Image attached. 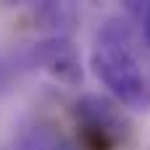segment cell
Masks as SVG:
<instances>
[{
  "label": "cell",
  "mask_w": 150,
  "mask_h": 150,
  "mask_svg": "<svg viewBox=\"0 0 150 150\" xmlns=\"http://www.w3.org/2000/svg\"><path fill=\"white\" fill-rule=\"evenodd\" d=\"M92 71L108 92L132 111L150 108V84L140 69L132 29L121 18H108L92 45Z\"/></svg>",
  "instance_id": "cell-1"
},
{
  "label": "cell",
  "mask_w": 150,
  "mask_h": 150,
  "mask_svg": "<svg viewBox=\"0 0 150 150\" xmlns=\"http://www.w3.org/2000/svg\"><path fill=\"white\" fill-rule=\"evenodd\" d=\"M103 95H82L74 100V124L79 150H121L132 137V124L119 108Z\"/></svg>",
  "instance_id": "cell-2"
},
{
  "label": "cell",
  "mask_w": 150,
  "mask_h": 150,
  "mask_svg": "<svg viewBox=\"0 0 150 150\" xmlns=\"http://www.w3.org/2000/svg\"><path fill=\"white\" fill-rule=\"evenodd\" d=\"M32 61L45 69L47 74H53L55 79L66 82V84H79L82 82V63H79V53L74 47L71 40H66L63 34H53L50 40H42L32 47Z\"/></svg>",
  "instance_id": "cell-3"
},
{
  "label": "cell",
  "mask_w": 150,
  "mask_h": 150,
  "mask_svg": "<svg viewBox=\"0 0 150 150\" xmlns=\"http://www.w3.org/2000/svg\"><path fill=\"white\" fill-rule=\"evenodd\" d=\"M13 150H79V145H71L53 124L37 121L18 132Z\"/></svg>",
  "instance_id": "cell-4"
},
{
  "label": "cell",
  "mask_w": 150,
  "mask_h": 150,
  "mask_svg": "<svg viewBox=\"0 0 150 150\" xmlns=\"http://www.w3.org/2000/svg\"><path fill=\"white\" fill-rule=\"evenodd\" d=\"M121 5H124V11H127L134 21H140V18L145 16V11L150 8V0H121Z\"/></svg>",
  "instance_id": "cell-5"
},
{
  "label": "cell",
  "mask_w": 150,
  "mask_h": 150,
  "mask_svg": "<svg viewBox=\"0 0 150 150\" xmlns=\"http://www.w3.org/2000/svg\"><path fill=\"white\" fill-rule=\"evenodd\" d=\"M140 26H142V34H145V42L150 45V8L145 11V16L140 18Z\"/></svg>",
  "instance_id": "cell-6"
}]
</instances>
